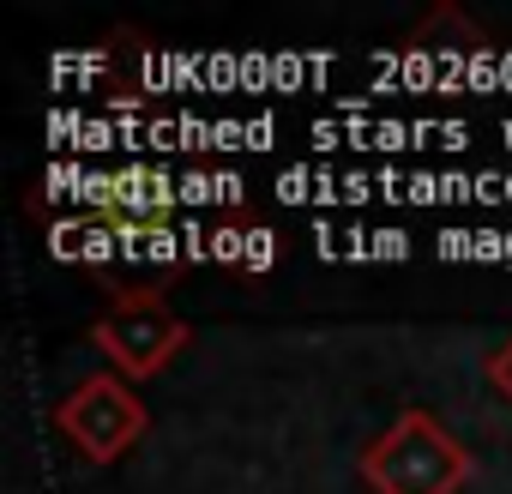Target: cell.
<instances>
[{"instance_id":"obj_1","label":"cell","mask_w":512,"mask_h":494,"mask_svg":"<svg viewBox=\"0 0 512 494\" xmlns=\"http://www.w3.org/2000/svg\"><path fill=\"white\" fill-rule=\"evenodd\" d=\"M356 470L374 494H458L470 482V452L434 410L404 404L392 428L356 452Z\"/></svg>"},{"instance_id":"obj_4","label":"cell","mask_w":512,"mask_h":494,"mask_svg":"<svg viewBox=\"0 0 512 494\" xmlns=\"http://www.w3.org/2000/svg\"><path fill=\"white\" fill-rule=\"evenodd\" d=\"M482 374H488V386L512 404V338H500V344L482 356Z\"/></svg>"},{"instance_id":"obj_3","label":"cell","mask_w":512,"mask_h":494,"mask_svg":"<svg viewBox=\"0 0 512 494\" xmlns=\"http://www.w3.org/2000/svg\"><path fill=\"white\" fill-rule=\"evenodd\" d=\"M91 344H97L127 380H157V374L193 344V332H187V320H181L157 290H115L109 314L91 326Z\"/></svg>"},{"instance_id":"obj_5","label":"cell","mask_w":512,"mask_h":494,"mask_svg":"<svg viewBox=\"0 0 512 494\" xmlns=\"http://www.w3.org/2000/svg\"><path fill=\"white\" fill-rule=\"evenodd\" d=\"M241 266H247V272H266V266H272V235H266V229H247V241H241Z\"/></svg>"},{"instance_id":"obj_6","label":"cell","mask_w":512,"mask_h":494,"mask_svg":"<svg viewBox=\"0 0 512 494\" xmlns=\"http://www.w3.org/2000/svg\"><path fill=\"white\" fill-rule=\"evenodd\" d=\"M241 241H247L241 229H217L211 235V260H241Z\"/></svg>"},{"instance_id":"obj_2","label":"cell","mask_w":512,"mask_h":494,"mask_svg":"<svg viewBox=\"0 0 512 494\" xmlns=\"http://www.w3.org/2000/svg\"><path fill=\"white\" fill-rule=\"evenodd\" d=\"M49 422L91 464H115V458H127L151 434V410H145V398L121 374H85V380H73V392L55 398Z\"/></svg>"}]
</instances>
